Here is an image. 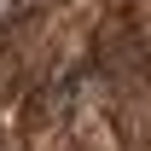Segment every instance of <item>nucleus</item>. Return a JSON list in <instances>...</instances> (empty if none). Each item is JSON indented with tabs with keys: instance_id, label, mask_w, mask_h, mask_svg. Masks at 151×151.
Returning a JSON list of instances; mask_svg holds the SVG:
<instances>
[{
	"instance_id": "nucleus-1",
	"label": "nucleus",
	"mask_w": 151,
	"mask_h": 151,
	"mask_svg": "<svg viewBox=\"0 0 151 151\" xmlns=\"http://www.w3.org/2000/svg\"><path fill=\"white\" fill-rule=\"evenodd\" d=\"M12 12H18V0H0V23H6V18H12Z\"/></svg>"
}]
</instances>
